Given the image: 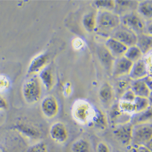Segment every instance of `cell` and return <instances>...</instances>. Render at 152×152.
Masks as SVG:
<instances>
[{
	"label": "cell",
	"mask_w": 152,
	"mask_h": 152,
	"mask_svg": "<svg viewBox=\"0 0 152 152\" xmlns=\"http://www.w3.org/2000/svg\"><path fill=\"white\" fill-rule=\"evenodd\" d=\"M96 29L98 34L110 37L112 32L121 24V17L114 12L99 10L96 15Z\"/></svg>",
	"instance_id": "6da1fadb"
},
{
	"label": "cell",
	"mask_w": 152,
	"mask_h": 152,
	"mask_svg": "<svg viewBox=\"0 0 152 152\" xmlns=\"http://www.w3.org/2000/svg\"><path fill=\"white\" fill-rule=\"evenodd\" d=\"M72 116L74 121L81 125L91 122L94 114V107L85 100H76L72 107Z\"/></svg>",
	"instance_id": "7a4b0ae2"
},
{
	"label": "cell",
	"mask_w": 152,
	"mask_h": 152,
	"mask_svg": "<svg viewBox=\"0 0 152 152\" xmlns=\"http://www.w3.org/2000/svg\"><path fill=\"white\" fill-rule=\"evenodd\" d=\"M22 93L24 100L29 104L39 102L42 96V85L40 79L33 76L24 82L22 88Z\"/></svg>",
	"instance_id": "3957f363"
},
{
	"label": "cell",
	"mask_w": 152,
	"mask_h": 152,
	"mask_svg": "<svg viewBox=\"0 0 152 152\" xmlns=\"http://www.w3.org/2000/svg\"><path fill=\"white\" fill-rule=\"evenodd\" d=\"M152 125L151 122L133 125L131 144L145 145L148 147L151 142Z\"/></svg>",
	"instance_id": "277c9868"
},
{
	"label": "cell",
	"mask_w": 152,
	"mask_h": 152,
	"mask_svg": "<svg viewBox=\"0 0 152 152\" xmlns=\"http://www.w3.org/2000/svg\"><path fill=\"white\" fill-rule=\"evenodd\" d=\"M121 24L134 32L137 35L144 33L145 21L137 12H133L121 17Z\"/></svg>",
	"instance_id": "5b68a950"
},
{
	"label": "cell",
	"mask_w": 152,
	"mask_h": 152,
	"mask_svg": "<svg viewBox=\"0 0 152 152\" xmlns=\"http://www.w3.org/2000/svg\"><path fill=\"white\" fill-rule=\"evenodd\" d=\"M110 37L118 40L128 48L136 45L137 39V35L134 32L122 24L114 31Z\"/></svg>",
	"instance_id": "8992f818"
},
{
	"label": "cell",
	"mask_w": 152,
	"mask_h": 152,
	"mask_svg": "<svg viewBox=\"0 0 152 152\" xmlns=\"http://www.w3.org/2000/svg\"><path fill=\"white\" fill-rule=\"evenodd\" d=\"M133 125L131 122L115 125L113 134L117 140L125 147H129L132 144V130Z\"/></svg>",
	"instance_id": "52a82bcc"
},
{
	"label": "cell",
	"mask_w": 152,
	"mask_h": 152,
	"mask_svg": "<svg viewBox=\"0 0 152 152\" xmlns=\"http://www.w3.org/2000/svg\"><path fill=\"white\" fill-rule=\"evenodd\" d=\"M133 63L124 56L115 59L111 69L112 75L115 78L129 75Z\"/></svg>",
	"instance_id": "ba28073f"
},
{
	"label": "cell",
	"mask_w": 152,
	"mask_h": 152,
	"mask_svg": "<svg viewBox=\"0 0 152 152\" xmlns=\"http://www.w3.org/2000/svg\"><path fill=\"white\" fill-rule=\"evenodd\" d=\"M49 136L55 142L62 144L67 141L69 134L66 125L61 122H56L50 126Z\"/></svg>",
	"instance_id": "9c48e42d"
},
{
	"label": "cell",
	"mask_w": 152,
	"mask_h": 152,
	"mask_svg": "<svg viewBox=\"0 0 152 152\" xmlns=\"http://www.w3.org/2000/svg\"><path fill=\"white\" fill-rule=\"evenodd\" d=\"M41 110L46 118H55L59 111V105L56 98L50 95L45 97L42 101Z\"/></svg>",
	"instance_id": "30bf717a"
},
{
	"label": "cell",
	"mask_w": 152,
	"mask_h": 152,
	"mask_svg": "<svg viewBox=\"0 0 152 152\" xmlns=\"http://www.w3.org/2000/svg\"><path fill=\"white\" fill-rule=\"evenodd\" d=\"M14 127L20 133L30 139H40L42 135V131L40 129L30 122L20 121L15 125Z\"/></svg>",
	"instance_id": "8fae6325"
},
{
	"label": "cell",
	"mask_w": 152,
	"mask_h": 152,
	"mask_svg": "<svg viewBox=\"0 0 152 152\" xmlns=\"http://www.w3.org/2000/svg\"><path fill=\"white\" fill-rule=\"evenodd\" d=\"M148 75L151 76L148 70L144 58L133 63L129 77L132 80H141L145 78Z\"/></svg>",
	"instance_id": "7c38bea8"
},
{
	"label": "cell",
	"mask_w": 152,
	"mask_h": 152,
	"mask_svg": "<svg viewBox=\"0 0 152 152\" xmlns=\"http://www.w3.org/2000/svg\"><path fill=\"white\" fill-rule=\"evenodd\" d=\"M104 45L115 59L124 56L128 49L127 46L112 37L107 39Z\"/></svg>",
	"instance_id": "4fadbf2b"
},
{
	"label": "cell",
	"mask_w": 152,
	"mask_h": 152,
	"mask_svg": "<svg viewBox=\"0 0 152 152\" xmlns=\"http://www.w3.org/2000/svg\"><path fill=\"white\" fill-rule=\"evenodd\" d=\"M49 60V55L46 53L40 54L35 57L31 61L28 69L29 74L40 72L47 66Z\"/></svg>",
	"instance_id": "5bb4252c"
},
{
	"label": "cell",
	"mask_w": 152,
	"mask_h": 152,
	"mask_svg": "<svg viewBox=\"0 0 152 152\" xmlns=\"http://www.w3.org/2000/svg\"><path fill=\"white\" fill-rule=\"evenodd\" d=\"M97 54L101 65L105 69L111 71L115 58L112 56L105 46L99 45L97 48Z\"/></svg>",
	"instance_id": "9a60e30c"
},
{
	"label": "cell",
	"mask_w": 152,
	"mask_h": 152,
	"mask_svg": "<svg viewBox=\"0 0 152 152\" xmlns=\"http://www.w3.org/2000/svg\"><path fill=\"white\" fill-rule=\"evenodd\" d=\"M115 9L114 12L119 16H122L134 12L137 9L138 2L136 1H115Z\"/></svg>",
	"instance_id": "2e32d148"
},
{
	"label": "cell",
	"mask_w": 152,
	"mask_h": 152,
	"mask_svg": "<svg viewBox=\"0 0 152 152\" xmlns=\"http://www.w3.org/2000/svg\"><path fill=\"white\" fill-rule=\"evenodd\" d=\"M130 89L136 96L148 98L151 95L152 91L149 89L143 79L132 80Z\"/></svg>",
	"instance_id": "e0dca14e"
},
{
	"label": "cell",
	"mask_w": 152,
	"mask_h": 152,
	"mask_svg": "<svg viewBox=\"0 0 152 152\" xmlns=\"http://www.w3.org/2000/svg\"><path fill=\"white\" fill-rule=\"evenodd\" d=\"M136 46L141 50L143 55L149 53L152 47V36L144 33L137 35Z\"/></svg>",
	"instance_id": "ac0fdd59"
},
{
	"label": "cell",
	"mask_w": 152,
	"mask_h": 152,
	"mask_svg": "<svg viewBox=\"0 0 152 152\" xmlns=\"http://www.w3.org/2000/svg\"><path fill=\"white\" fill-rule=\"evenodd\" d=\"M39 79L41 82L43 84L45 89L47 91H50L53 89L54 86V76L52 72L51 68L46 66L39 72Z\"/></svg>",
	"instance_id": "d6986e66"
},
{
	"label": "cell",
	"mask_w": 152,
	"mask_h": 152,
	"mask_svg": "<svg viewBox=\"0 0 152 152\" xmlns=\"http://www.w3.org/2000/svg\"><path fill=\"white\" fill-rule=\"evenodd\" d=\"M137 13L145 21L151 20L152 17V1H142L138 2L137 7Z\"/></svg>",
	"instance_id": "ffe728a7"
},
{
	"label": "cell",
	"mask_w": 152,
	"mask_h": 152,
	"mask_svg": "<svg viewBox=\"0 0 152 152\" xmlns=\"http://www.w3.org/2000/svg\"><path fill=\"white\" fill-rule=\"evenodd\" d=\"M70 152H92L91 144L85 138H79L71 144Z\"/></svg>",
	"instance_id": "44dd1931"
},
{
	"label": "cell",
	"mask_w": 152,
	"mask_h": 152,
	"mask_svg": "<svg viewBox=\"0 0 152 152\" xmlns=\"http://www.w3.org/2000/svg\"><path fill=\"white\" fill-rule=\"evenodd\" d=\"M151 107H150L147 110L138 113H135L131 117L130 122L133 125L151 122Z\"/></svg>",
	"instance_id": "7402d4cb"
},
{
	"label": "cell",
	"mask_w": 152,
	"mask_h": 152,
	"mask_svg": "<svg viewBox=\"0 0 152 152\" xmlns=\"http://www.w3.org/2000/svg\"><path fill=\"white\" fill-rule=\"evenodd\" d=\"M114 90L111 85L105 82L100 87L99 93L100 100L104 104H108L111 102L113 98Z\"/></svg>",
	"instance_id": "603a6c76"
},
{
	"label": "cell",
	"mask_w": 152,
	"mask_h": 152,
	"mask_svg": "<svg viewBox=\"0 0 152 152\" xmlns=\"http://www.w3.org/2000/svg\"><path fill=\"white\" fill-rule=\"evenodd\" d=\"M91 124L100 130H105L107 126V120L104 113L94 107V114Z\"/></svg>",
	"instance_id": "cb8c5ba5"
},
{
	"label": "cell",
	"mask_w": 152,
	"mask_h": 152,
	"mask_svg": "<svg viewBox=\"0 0 152 152\" xmlns=\"http://www.w3.org/2000/svg\"><path fill=\"white\" fill-rule=\"evenodd\" d=\"M143 54L136 45L128 48L124 57L132 63H134L143 58Z\"/></svg>",
	"instance_id": "d4e9b609"
},
{
	"label": "cell",
	"mask_w": 152,
	"mask_h": 152,
	"mask_svg": "<svg viewBox=\"0 0 152 152\" xmlns=\"http://www.w3.org/2000/svg\"><path fill=\"white\" fill-rule=\"evenodd\" d=\"M133 103L135 107V113L145 111L151 107V101L146 97L136 96Z\"/></svg>",
	"instance_id": "484cf974"
},
{
	"label": "cell",
	"mask_w": 152,
	"mask_h": 152,
	"mask_svg": "<svg viewBox=\"0 0 152 152\" xmlns=\"http://www.w3.org/2000/svg\"><path fill=\"white\" fill-rule=\"evenodd\" d=\"M82 24L85 29L88 32H92L96 29V15L93 13L86 14L82 20Z\"/></svg>",
	"instance_id": "4316f807"
},
{
	"label": "cell",
	"mask_w": 152,
	"mask_h": 152,
	"mask_svg": "<svg viewBox=\"0 0 152 152\" xmlns=\"http://www.w3.org/2000/svg\"><path fill=\"white\" fill-rule=\"evenodd\" d=\"M118 107L121 112L126 115L132 116L135 113V107L133 102L119 100Z\"/></svg>",
	"instance_id": "83f0119b"
},
{
	"label": "cell",
	"mask_w": 152,
	"mask_h": 152,
	"mask_svg": "<svg viewBox=\"0 0 152 152\" xmlns=\"http://www.w3.org/2000/svg\"><path fill=\"white\" fill-rule=\"evenodd\" d=\"M95 6L99 10H105L114 12L115 9V1H95L94 2Z\"/></svg>",
	"instance_id": "f1b7e54d"
},
{
	"label": "cell",
	"mask_w": 152,
	"mask_h": 152,
	"mask_svg": "<svg viewBox=\"0 0 152 152\" xmlns=\"http://www.w3.org/2000/svg\"><path fill=\"white\" fill-rule=\"evenodd\" d=\"M26 152H48V146L45 142L40 141L29 147Z\"/></svg>",
	"instance_id": "f546056e"
},
{
	"label": "cell",
	"mask_w": 152,
	"mask_h": 152,
	"mask_svg": "<svg viewBox=\"0 0 152 152\" xmlns=\"http://www.w3.org/2000/svg\"><path fill=\"white\" fill-rule=\"evenodd\" d=\"M119 80L117 82L116 87L117 90L119 92H122V94L127 90L130 89V83L127 80L125 79H122V77L119 78Z\"/></svg>",
	"instance_id": "4dcf8cb0"
},
{
	"label": "cell",
	"mask_w": 152,
	"mask_h": 152,
	"mask_svg": "<svg viewBox=\"0 0 152 152\" xmlns=\"http://www.w3.org/2000/svg\"><path fill=\"white\" fill-rule=\"evenodd\" d=\"M10 82L9 79L4 74L0 75V93L4 92L10 87Z\"/></svg>",
	"instance_id": "1f68e13d"
},
{
	"label": "cell",
	"mask_w": 152,
	"mask_h": 152,
	"mask_svg": "<svg viewBox=\"0 0 152 152\" xmlns=\"http://www.w3.org/2000/svg\"><path fill=\"white\" fill-rule=\"evenodd\" d=\"M131 145L129 146V152H151V149L145 145Z\"/></svg>",
	"instance_id": "d6a6232c"
},
{
	"label": "cell",
	"mask_w": 152,
	"mask_h": 152,
	"mask_svg": "<svg viewBox=\"0 0 152 152\" xmlns=\"http://www.w3.org/2000/svg\"><path fill=\"white\" fill-rule=\"evenodd\" d=\"M136 98V96L134 94V93L132 91V90L129 89L126 91H125L121 96L120 98V100H124L126 101V102H133L134 100Z\"/></svg>",
	"instance_id": "836d02e7"
},
{
	"label": "cell",
	"mask_w": 152,
	"mask_h": 152,
	"mask_svg": "<svg viewBox=\"0 0 152 152\" xmlns=\"http://www.w3.org/2000/svg\"><path fill=\"white\" fill-rule=\"evenodd\" d=\"M96 152H111V150L107 144L100 142L97 145Z\"/></svg>",
	"instance_id": "e575fe53"
},
{
	"label": "cell",
	"mask_w": 152,
	"mask_h": 152,
	"mask_svg": "<svg viewBox=\"0 0 152 152\" xmlns=\"http://www.w3.org/2000/svg\"><path fill=\"white\" fill-rule=\"evenodd\" d=\"M0 152H20V150H15L13 148L8 147L6 144L0 143Z\"/></svg>",
	"instance_id": "d590c367"
},
{
	"label": "cell",
	"mask_w": 152,
	"mask_h": 152,
	"mask_svg": "<svg viewBox=\"0 0 152 152\" xmlns=\"http://www.w3.org/2000/svg\"><path fill=\"white\" fill-rule=\"evenodd\" d=\"M72 46L75 49H80L83 46V42L79 38H77V39L74 40V42H72Z\"/></svg>",
	"instance_id": "8d00e7d4"
},
{
	"label": "cell",
	"mask_w": 152,
	"mask_h": 152,
	"mask_svg": "<svg viewBox=\"0 0 152 152\" xmlns=\"http://www.w3.org/2000/svg\"><path fill=\"white\" fill-rule=\"evenodd\" d=\"M8 107L7 103L4 97L0 95V110H6Z\"/></svg>",
	"instance_id": "74e56055"
},
{
	"label": "cell",
	"mask_w": 152,
	"mask_h": 152,
	"mask_svg": "<svg viewBox=\"0 0 152 152\" xmlns=\"http://www.w3.org/2000/svg\"><path fill=\"white\" fill-rule=\"evenodd\" d=\"M144 81L145 82V84L147 85V86L148 87L149 89L152 91V88H151V84H152V80H151V76L150 75H148L147 77H146L145 78L143 79Z\"/></svg>",
	"instance_id": "f35d334b"
}]
</instances>
